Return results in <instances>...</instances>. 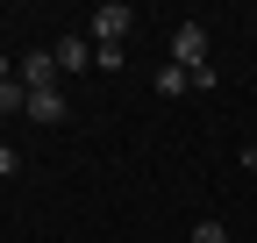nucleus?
I'll use <instances>...</instances> for the list:
<instances>
[{
	"label": "nucleus",
	"instance_id": "nucleus-1",
	"mask_svg": "<svg viewBox=\"0 0 257 243\" xmlns=\"http://www.w3.org/2000/svg\"><path fill=\"white\" fill-rule=\"evenodd\" d=\"M172 65H186V72H207L214 57H207V29L200 22H179V36H172Z\"/></svg>",
	"mask_w": 257,
	"mask_h": 243
},
{
	"label": "nucleus",
	"instance_id": "nucleus-2",
	"mask_svg": "<svg viewBox=\"0 0 257 243\" xmlns=\"http://www.w3.org/2000/svg\"><path fill=\"white\" fill-rule=\"evenodd\" d=\"M128 29H136V8H128V0H107V8L86 22V36H93V43H121Z\"/></svg>",
	"mask_w": 257,
	"mask_h": 243
},
{
	"label": "nucleus",
	"instance_id": "nucleus-3",
	"mask_svg": "<svg viewBox=\"0 0 257 243\" xmlns=\"http://www.w3.org/2000/svg\"><path fill=\"white\" fill-rule=\"evenodd\" d=\"M50 57H57V72H86L93 65V36H57Z\"/></svg>",
	"mask_w": 257,
	"mask_h": 243
},
{
	"label": "nucleus",
	"instance_id": "nucleus-4",
	"mask_svg": "<svg viewBox=\"0 0 257 243\" xmlns=\"http://www.w3.org/2000/svg\"><path fill=\"white\" fill-rule=\"evenodd\" d=\"M15 79L29 86V93H36V86H57V57H50V50H29V57H22V72H15Z\"/></svg>",
	"mask_w": 257,
	"mask_h": 243
},
{
	"label": "nucleus",
	"instance_id": "nucleus-5",
	"mask_svg": "<svg viewBox=\"0 0 257 243\" xmlns=\"http://www.w3.org/2000/svg\"><path fill=\"white\" fill-rule=\"evenodd\" d=\"M29 114H36L43 129H50V122H64L72 107H64V93H57V86H36V93H29Z\"/></svg>",
	"mask_w": 257,
	"mask_h": 243
},
{
	"label": "nucleus",
	"instance_id": "nucleus-6",
	"mask_svg": "<svg viewBox=\"0 0 257 243\" xmlns=\"http://www.w3.org/2000/svg\"><path fill=\"white\" fill-rule=\"evenodd\" d=\"M8 114H29V86L22 79H0V122Z\"/></svg>",
	"mask_w": 257,
	"mask_h": 243
},
{
	"label": "nucleus",
	"instance_id": "nucleus-7",
	"mask_svg": "<svg viewBox=\"0 0 257 243\" xmlns=\"http://www.w3.org/2000/svg\"><path fill=\"white\" fill-rule=\"evenodd\" d=\"M157 93H193V72L186 65H165V72H157Z\"/></svg>",
	"mask_w": 257,
	"mask_h": 243
},
{
	"label": "nucleus",
	"instance_id": "nucleus-8",
	"mask_svg": "<svg viewBox=\"0 0 257 243\" xmlns=\"http://www.w3.org/2000/svg\"><path fill=\"white\" fill-rule=\"evenodd\" d=\"M193 243H229V229L221 222H193Z\"/></svg>",
	"mask_w": 257,
	"mask_h": 243
},
{
	"label": "nucleus",
	"instance_id": "nucleus-9",
	"mask_svg": "<svg viewBox=\"0 0 257 243\" xmlns=\"http://www.w3.org/2000/svg\"><path fill=\"white\" fill-rule=\"evenodd\" d=\"M15 172H22V150H15V143H0V179H15Z\"/></svg>",
	"mask_w": 257,
	"mask_h": 243
},
{
	"label": "nucleus",
	"instance_id": "nucleus-10",
	"mask_svg": "<svg viewBox=\"0 0 257 243\" xmlns=\"http://www.w3.org/2000/svg\"><path fill=\"white\" fill-rule=\"evenodd\" d=\"M0 79H15V65H8V50H0Z\"/></svg>",
	"mask_w": 257,
	"mask_h": 243
},
{
	"label": "nucleus",
	"instance_id": "nucleus-11",
	"mask_svg": "<svg viewBox=\"0 0 257 243\" xmlns=\"http://www.w3.org/2000/svg\"><path fill=\"white\" fill-rule=\"evenodd\" d=\"M243 165H250V172H257V150H250V158H243Z\"/></svg>",
	"mask_w": 257,
	"mask_h": 243
},
{
	"label": "nucleus",
	"instance_id": "nucleus-12",
	"mask_svg": "<svg viewBox=\"0 0 257 243\" xmlns=\"http://www.w3.org/2000/svg\"><path fill=\"white\" fill-rule=\"evenodd\" d=\"M0 136H8V129H0Z\"/></svg>",
	"mask_w": 257,
	"mask_h": 243
}]
</instances>
